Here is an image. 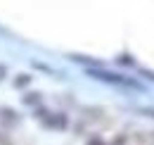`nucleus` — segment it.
Here are the masks:
<instances>
[{"mask_svg": "<svg viewBox=\"0 0 154 145\" xmlns=\"http://www.w3.org/2000/svg\"><path fill=\"white\" fill-rule=\"evenodd\" d=\"M145 114H149V117H154V109H145Z\"/></svg>", "mask_w": 154, "mask_h": 145, "instance_id": "nucleus-7", "label": "nucleus"}, {"mask_svg": "<svg viewBox=\"0 0 154 145\" xmlns=\"http://www.w3.org/2000/svg\"><path fill=\"white\" fill-rule=\"evenodd\" d=\"M5 74H7V69H5V67H2V64H0V81H2V79H5Z\"/></svg>", "mask_w": 154, "mask_h": 145, "instance_id": "nucleus-6", "label": "nucleus"}, {"mask_svg": "<svg viewBox=\"0 0 154 145\" xmlns=\"http://www.w3.org/2000/svg\"><path fill=\"white\" fill-rule=\"evenodd\" d=\"M24 102H26V105H29V102H31V105H33V102H38V93H31V95H24Z\"/></svg>", "mask_w": 154, "mask_h": 145, "instance_id": "nucleus-4", "label": "nucleus"}, {"mask_svg": "<svg viewBox=\"0 0 154 145\" xmlns=\"http://www.w3.org/2000/svg\"><path fill=\"white\" fill-rule=\"evenodd\" d=\"M29 81H31V76H26V74H19V79L14 81V86H17V88H24Z\"/></svg>", "mask_w": 154, "mask_h": 145, "instance_id": "nucleus-3", "label": "nucleus"}, {"mask_svg": "<svg viewBox=\"0 0 154 145\" xmlns=\"http://www.w3.org/2000/svg\"><path fill=\"white\" fill-rule=\"evenodd\" d=\"M88 145H104V140H102V138H93Z\"/></svg>", "mask_w": 154, "mask_h": 145, "instance_id": "nucleus-5", "label": "nucleus"}, {"mask_svg": "<svg viewBox=\"0 0 154 145\" xmlns=\"http://www.w3.org/2000/svg\"><path fill=\"white\" fill-rule=\"evenodd\" d=\"M2 119H5V121H12V124H17V121H19V117H17V112H14V109H2Z\"/></svg>", "mask_w": 154, "mask_h": 145, "instance_id": "nucleus-2", "label": "nucleus"}, {"mask_svg": "<svg viewBox=\"0 0 154 145\" xmlns=\"http://www.w3.org/2000/svg\"><path fill=\"white\" fill-rule=\"evenodd\" d=\"M90 76H95V79H100V81H107V83H116V86H133V88H137V83H133V81H128V79H123V76H119V74H112V72H102V69H90Z\"/></svg>", "mask_w": 154, "mask_h": 145, "instance_id": "nucleus-1", "label": "nucleus"}]
</instances>
